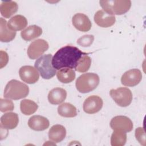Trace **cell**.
Wrapping results in <instances>:
<instances>
[{
  "label": "cell",
  "mask_w": 146,
  "mask_h": 146,
  "mask_svg": "<svg viewBox=\"0 0 146 146\" xmlns=\"http://www.w3.org/2000/svg\"><path fill=\"white\" fill-rule=\"evenodd\" d=\"M88 53L84 52L76 47L67 45L59 50L54 54L52 59V65L56 70L63 68H75L79 60L84 55Z\"/></svg>",
  "instance_id": "6da1fadb"
},
{
  "label": "cell",
  "mask_w": 146,
  "mask_h": 146,
  "mask_svg": "<svg viewBox=\"0 0 146 146\" xmlns=\"http://www.w3.org/2000/svg\"><path fill=\"white\" fill-rule=\"evenodd\" d=\"M29 93V88L26 84L13 79L6 84L4 90L3 96L7 99L16 100L26 97Z\"/></svg>",
  "instance_id": "7a4b0ae2"
},
{
  "label": "cell",
  "mask_w": 146,
  "mask_h": 146,
  "mask_svg": "<svg viewBox=\"0 0 146 146\" xmlns=\"http://www.w3.org/2000/svg\"><path fill=\"white\" fill-rule=\"evenodd\" d=\"M99 3L105 12L111 15H123L129 10L131 1L129 0L100 1Z\"/></svg>",
  "instance_id": "3957f363"
},
{
  "label": "cell",
  "mask_w": 146,
  "mask_h": 146,
  "mask_svg": "<svg viewBox=\"0 0 146 146\" xmlns=\"http://www.w3.org/2000/svg\"><path fill=\"white\" fill-rule=\"evenodd\" d=\"M99 77L96 74L85 73L76 79V88L81 93H88L95 90L99 85Z\"/></svg>",
  "instance_id": "277c9868"
},
{
  "label": "cell",
  "mask_w": 146,
  "mask_h": 146,
  "mask_svg": "<svg viewBox=\"0 0 146 146\" xmlns=\"http://www.w3.org/2000/svg\"><path fill=\"white\" fill-rule=\"evenodd\" d=\"M52 56L48 54L41 56L35 62V67L39 72L42 78L44 79H50L54 77L56 73L52 65Z\"/></svg>",
  "instance_id": "5b68a950"
},
{
  "label": "cell",
  "mask_w": 146,
  "mask_h": 146,
  "mask_svg": "<svg viewBox=\"0 0 146 146\" xmlns=\"http://www.w3.org/2000/svg\"><path fill=\"white\" fill-rule=\"evenodd\" d=\"M110 94L114 102L119 106L125 107L128 106L132 100L131 91L127 87H119L111 89Z\"/></svg>",
  "instance_id": "8992f818"
},
{
  "label": "cell",
  "mask_w": 146,
  "mask_h": 146,
  "mask_svg": "<svg viewBox=\"0 0 146 146\" xmlns=\"http://www.w3.org/2000/svg\"><path fill=\"white\" fill-rule=\"evenodd\" d=\"M48 48L47 41L42 39H38L32 42L27 48V55L31 59H37Z\"/></svg>",
  "instance_id": "52a82bcc"
},
{
  "label": "cell",
  "mask_w": 146,
  "mask_h": 146,
  "mask_svg": "<svg viewBox=\"0 0 146 146\" xmlns=\"http://www.w3.org/2000/svg\"><path fill=\"white\" fill-rule=\"evenodd\" d=\"M110 127L114 130L129 132L133 129V123L131 120L125 116H116L110 121Z\"/></svg>",
  "instance_id": "ba28073f"
},
{
  "label": "cell",
  "mask_w": 146,
  "mask_h": 146,
  "mask_svg": "<svg viewBox=\"0 0 146 146\" xmlns=\"http://www.w3.org/2000/svg\"><path fill=\"white\" fill-rule=\"evenodd\" d=\"M103 102L102 99L97 95H91L84 102L83 109L88 114H94L99 112L102 108Z\"/></svg>",
  "instance_id": "9c48e42d"
},
{
  "label": "cell",
  "mask_w": 146,
  "mask_h": 146,
  "mask_svg": "<svg viewBox=\"0 0 146 146\" xmlns=\"http://www.w3.org/2000/svg\"><path fill=\"white\" fill-rule=\"evenodd\" d=\"M141 79V72L140 70L135 68L124 72L121 78V82L125 86L134 87L137 85Z\"/></svg>",
  "instance_id": "30bf717a"
},
{
  "label": "cell",
  "mask_w": 146,
  "mask_h": 146,
  "mask_svg": "<svg viewBox=\"0 0 146 146\" xmlns=\"http://www.w3.org/2000/svg\"><path fill=\"white\" fill-rule=\"evenodd\" d=\"M19 75L21 80L28 84L35 83L39 78L37 70L31 66L21 67L19 70Z\"/></svg>",
  "instance_id": "8fae6325"
},
{
  "label": "cell",
  "mask_w": 146,
  "mask_h": 146,
  "mask_svg": "<svg viewBox=\"0 0 146 146\" xmlns=\"http://www.w3.org/2000/svg\"><path fill=\"white\" fill-rule=\"evenodd\" d=\"M72 22L76 29L82 32L89 31L92 26L88 17L82 13L75 14L72 18Z\"/></svg>",
  "instance_id": "7c38bea8"
},
{
  "label": "cell",
  "mask_w": 146,
  "mask_h": 146,
  "mask_svg": "<svg viewBox=\"0 0 146 146\" xmlns=\"http://www.w3.org/2000/svg\"><path fill=\"white\" fill-rule=\"evenodd\" d=\"M115 15L108 14L103 10L98 11L94 15V21L100 27H109L115 23Z\"/></svg>",
  "instance_id": "4fadbf2b"
},
{
  "label": "cell",
  "mask_w": 146,
  "mask_h": 146,
  "mask_svg": "<svg viewBox=\"0 0 146 146\" xmlns=\"http://www.w3.org/2000/svg\"><path fill=\"white\" fill-rule=\"evenodd\" d=\"M50 123L48 120L40 115H34L31 116L28 121L29 127L37 131H44L47 129L49 127Z\"/></svg>",
  "instance_id": "5bb4252c"
},
{
  "label": "cell",
  "mask_w": 146,
  "mask_h": 146,
  "mask_svg": "<svg viewBox=\"0 0 146 146\" xmlns=\"http://www.w3.org/2000/svg\"><path fill=\"white\" fill-rule=\"evenodd\" d=\"M19 122V117L15 112H8L1 117V127L5 129H12L17 127Z\"/></svg>",
  "instance_id": "9a60e30c"
},
{
  "label": "cell",
  "mask_w": 146,
  "mask_h": 146,
  "mask_svg": "<svg viewBox=\"0 0 146 146\" xmlns=\"http://www.w3.org/2000/svg\"><path fill=\"white\" fill-rule=\"evenodd\" d=\"M67 97L66 91L60 87L52 89L48 94V102L52 104H59L63 103Z\"/></svg>",
  "instance_id": "2e32d148"
},
{
  "label": "cell",
  "mask_w": 146,
  "mask_h": 146,
  "mask_svg": "<svg viewBox=\"0 0 146 146\" xmlns=\"http://www.w3.org/2000/svg\"><path fill=\"white\" fill-rule=\"evenodd\" d=\"M66 130L62 125L56 124L51 127L48 131V137L54 143L62 141L66 137Z\"/></svg>",
  "instance_id": "e0dca14e"
},
{
  "label": "cell",
  "mask_w": 146,
  "mask_h": 146,
  "mask_svg": "<svg viewBox=\"0 0 146 146\" xmlns=\"http://www.w3.org/2000/svg\"><path fill=\"white\" fill-rule=\"evenodd\" d=\"M0 40L2 42H9L15 38L16 32L8 27L6 21L2 18L0 19Z\"/></svg>",
  "instance_id": "ac0fdd59"
},
{
  "label": "cell",
  "mask_w": 146,
  "mask_h": 146,
  "mask_svg": "<svg viewBox=\"0 0 146 146\" xmlns=\"http://www.w3.org/2000/svg\"><path fill=\"white\" fill-rule=\"evenodd\" d=\"M27 19L22 15H16L11 17L7 23L8 27L13 31H20L27 25Z\"/></svg>",
  "instance_id": "d6986e66"
},
{
  "label": "cell",
  "mask_w": 146,
  "mask_h": 146,
  "mask_svg": "<svg viewBox=\"0 0 146 146\" xmlns=\"http://www.w3.org/2000/svg\"><path fill=\"white\" fill-rule=\"evenodd\" d=\"M42 34V29L36 25H31L21 33V37L26 41H30L39 37Z\"/></svg>",
  "instance_id": "ffe728a7"
},
{
  "label": "cell",
  "mask_w": 146,
  "mask_h": 146,
  "mask_svg": "<svg viewBox=\"0 0 146 146\" xmlns=\"http://www.w3.org/2000/svg\"><path fill=\"white\" fill-rule=\"evenodd\" d=\"M18 6L14 1H3L0 6L1 15L6 18L11 17L18 11Z\"/></svg>",
  "instance_id": "44dd1931"
},
{
  "label": "cell",
  "mask_w": 146,
  "mask_h": 146,
  "mask_svg": "<svg viewBox=\"0 0 146 146\" xmlns=\"http://www.w3.org/2000/svg\"><path fill=\"white\" fill-rule=\"evenodd\" d=\"M58 79L63 83H69L72 82L75 78L74 70L69 68H63L56 72Z\"/></svg>",
  "instance_id": "7402d4cb"
},
{
  "label": "cell",
  "mask_w": 146,
  "mask_h": 146,
  "mask_svg": "<svg viewBox=\"0 0 146 146\" xmlns=\"http://www.w3.org/2000/svg\"><path fill=\"white\" fill-rule=\"evenodd\" d=\"M58 112L61 116L73 117L77 115L76 107L69 103H64L58 107Z\"/></svg>",
  "instance_id": "603a6c76"
},
{
  "label": "cell",
  "mask_w": 146,
  "mask_h": 146,
  "mask_svg": "<svg viewBox=\"0 0 146 146\" xmlns=\"http://www.w3.org/2000/svg\"><path fill=\"white\" fill-rule=\"evenodd\" d=\"M38 108V104L30 99H23L21 102L20 109L25 115H30L35 113Z\"/></svg>",
  "instance_id": "cb8c5ba5"
},
{
  "label": "cell",
  "mask_w": 146,
  "mask_h": 146,
  "mask_svg": "<svg viewBox=\"0 0 146 146\" xmlns=\"http://www.w3.org/2000/svg\"><path fill=\"white\" fill-rule=\"evenodd\" d=\"M127 141L126 133L121 131L114 130L111 137V144L112 146L124 145Z\"/></svg>",
  "instance_id": "d4e9b609"
},
{
  "label": "cell",
  "mask_w": 146,
  "mask_h": 146,
  "mask_svg": "<svg viewBox=\"0 0 146 146\" xmlns=\"http://www.w3.org/2000/svg\"><path fill=\"white\" fill-rule=\"evenodd\" d=\"M91 64V58L87 55H84L79 60L75 70L79 72H85L89 70Z\"/></svg>",
  "instance_id": "484cf974"
},
{
  "label": "cell",
  "mask_w": 146,
  "mask_h": 146,
  "mask_svg": "<svg viewBox=\"0 0 146 146\" xmlns=\"http://www.w3.org/2000/svg\"><path fill=\"white\" fill-rule=\"evenodd\" d=\"M94 36L92 35H84L77 40V43L82 47H89L93 43Z\"/></svg>",
  "instance_id": "4316f807"
},
{
  "label": "cell",
  "mask_w": 146,
  "mask_h": 146,
  "mask_svg": "<svg viewBox=\"0 0 146 146\" xmlns=\"http://www.w3.org/2000/svg\"><path fill=\"white\" fill-rule=\"evenodd\" d=\"M14 108L13 102L9 99H0V111L2 112L13 111Z\"/></svg>",
  "instance_id": "83f0119b"
},
{
  "label": "cell",
  "mask_w": 146,
  "mask_h": 146,
  "mask_svg": "<svg viewBox=\"0 0 146 146\" xmlns=\"http://www.w3.org/2000/svg\"><path fill=\"white\" fill-rule=\"evenodd\" d=\"M135 137L139 143L143 146L146 145L145 132L143 127H138L135 130Z\"/></svg>",
  "instance_id": "f1b7e54d"
},
{
  "label": "cell",
  "mask_w": 146,
  "mask_h": 146,
  "mask_svg": "<svg viewBox=\"0 0 146 146\" xmlns=\"http://www.w3.org/2000/svg\"><path fill=\"white\" fill-rule=\"evenodd\" d=\"M9 60V56L7 54L2 50L1 51V68L5 67Z\"/></svg>",
  "instance_id": "f546056e"
}]
</instances>
